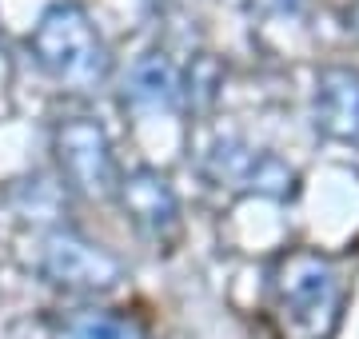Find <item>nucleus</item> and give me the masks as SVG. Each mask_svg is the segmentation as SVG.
<instances>
[{"label":"nucleus","instance_id":"obj_7","mask_svg":"<svg viewBox=\"0 0 359 339\" xmlns=\"http://www.w3.org/2000/svg\"><path fill=\"white\" fill-rule=\"evenodd\" d=\"M188 100L184 92V72L168 53H144L124 76V108L136 116H160V112H176Z\"/></svg>","mask_w":359,"mask_h":339},{"label":"nucleus","instance_id":"obj_11","mask_svg":"<svg viewBox=\"0 0 359 339\" xmlns=\"http://www.w3.org/2000/svg\"><path fill=\"white\" fill-rule=\"evenodd\" d=\"M347 20H351V28H355V36H359V4L351 8V16H347Z\"/></svg>","mask_w":359,"mask_h":339},{"label":"nucleus","instance_id":"obj_10","mask_svg":"<svg viewBox=\"0 0 359 339\" xmlns=\"http://www.w3.org/2000/svg\"><path fill=\"white\" fill-rule=\"evenodd\" d=\"M248 8L259 16H283V13H295L299 0H248Z\"/></svg>","mask_w":359,"mask_h":339},{"label":"nucleus","instance_id":"obj_2","mask_svg":"<svg viewBox=\"0 0 359 339\" xmlns=\"http://www.w3.org/2000/svg\"><path fill=\"white\" fill-rule=\"evenodd\" d=\"M28 53L44 76H52L65 88H96L112 68L100 28L72 0H56L40 13L28 36Z\"/></svg>","mask_w":359,"mask_h":339},{"label":"nucleus","instance_id":"obj_5","mask_svg":"<svg viewBox=\"0 0 359 339\" xmlns=\"http://www.w3.org/2000/svg\"><path fill=\"white\" fill-rule=\"evenodd\" d=\"M40 275L52 287L72 291V296H104V291L120 287L124 263L116 260L108 248H100V244L56 228L44 240V248H40Z\"/></svg>","mask_w":359,"mask_h":339},{"label":"nucleus","instance_id":"obj_3","mask_svg":"<svg viewBox=\"0 0 359 339\" xmlns=\"http://www.w3.org/2000/svg\"><path fill=\"white\" fill-rule=\"evenodd\" d=\"M52 152H56V168L60 180L88 200H108L116 196V156L112 140L104 132L100 120L92 116H68L52 128Z\"/></svg>","mask_w":359,"mask_h":339},{"label":"nucleus","instance_id":"obj_8","mask_svg":"<svg viewBox=\"0 0 359 339\" xmlns=\"http://www.w3.org/2000/svg\"><path fill=\"white\" fill-rule=\"evenodd\" d=\"M316 128L335 144L359 148V72L344 64L316 76Z\"/></svg>","mask_w":359,"mask_h":339},{"label":"nucleus","instance_id":"obj_9","mask_svg":"<svg viewBox=\"0 0 359 339\" xmlns=\"http://www.w3.org/2000/svg\"><path fill=\"white\" fill-rule=\"evenodd\" d=\"M44 339H152V331L124 312H108V307H84L65 319H56Z\"/></svg>","mask_w":359,"mask_h":339},{"label":"nucleus","instance_id":"obj_1","mask_svg":"<svg viewBox=\"0 0 359 339\" xmlns=\"http://www.w3.org/2000/svg\"><path fill=\"white\" fill-rule=\"evenodd\" d=\"M264 307L276 339H332L347 312V279L332 256L292 248L271 263Z\"/></svg>","mask_w":359,"mask_h":339},{"label":"nucleus","instance_id":"obj_6","mask_svg":"<svg viewBox=\"0 0 359 339\" xmlns=\"http://www.w3.org/2000/svg\"><path fill=\"white\" fill-rule=\"evenodd\" d=\"M116 200L128 216V223L152 244V248H172L180 240V200L176 188L156 168H132L116 184Z\"/></svg>","mask_w":359,"mask_h":339},{"label":"nucleus","instance_id":"obj_4","mask_svg":"<svg viewBox=\"0 0 359 339\" xmlns=\"http://www.w3.org/2000/svg\"><path fill=\"white\" fill-rule=\"evenodd\" d=\"M204 176L228 192L240 196H264V200H292L299 192V176L292 164L271 156L264 148H252L244 140H216L204 156Z\"/></svg>","mask_w":359,"mask_h":339}]
</instances>
